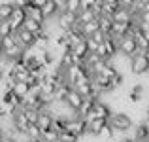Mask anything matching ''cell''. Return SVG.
Masks as SVG:
<instances>
[{"instance_id":"cell-2","label":"cell","mask_w":149,"mask_h":142,"mask_svg":"<svg viewBox=\"0 0 149 142\" xmlns=\"http://www.w3.org/2000/svg\"><path fill=\"white\" fill-rule=\"evenodd\" d=\"M130 72L136 76H142V74H149V53H142L130 59Z\"/></svg>"},{"instance_id":"cell-24","label":"cell","mask_w":149,"mask_h":142,"mask_svg":"<svg viewBox=\"0 0 149 142\" xmlns=\"http://www.w3.org/2000/svg\"><path fill=\"white\" fill-rule=\"evenodd\" d=\"M115 135H117V133H115V129H113V127H111V123L108 121V125H106V127L102 129V133H100V136H98V138H104V140H111V138H113Z\"/></svg>"},{"instance_id":"cell-25","label":"cell","mask_w":149,"mask_h":142,"mask_svg":"<svg viewBox=\"0 0 149 142\" xmlns=\"http://www.w3.org/2000/svg\"><path fill=\"white\" fill-rule=\"evenodd\" d=\"M61 140V135H58L55 129H51V131H45L44 135H42V142H58Z\"/></svg>"},{"instance_id":"cell-34","label":"cell","mask_w":149,"mask_h":142,"mask_svg":"<svg viewBox=\"0 0 149 142\" xmlns=\"http://www.w3.org/2000/svg\"><path fill=\"white\" fill-rule=\"evenodd\" d=\"M146 117H149V106L146 108Z\"/></svg>"},{"instance_id":"cell-29","label":"cell","mask_w":149,"mask_h":142,"mask_svg":"<svg viewBox=\"0 0 149 142\" xmlns=\"http://www.w3.org/2000/svg\"><path fill=\"white\" fill-rule=\"evenodd\" d=\"M77 140H79V138H77L76 135H72L70 131H66V133L61 135V140H58V142H77Z\"/></svg>"},{"instance_id":"cell-13","label":"cell","mask_w":149,"mask_h":142,"mask_svg":"<svg viewBox=\"0 0 149 142\" xmlns=\"http://www.w3.org/2000/svg\"><path fill=\"white\" fill-rule=\"evenodd\" d=\"M25 10H26V13H29V17L34 19V21H38V23H45V21H47L42 8H38V6H34V4H30V6H26Z\"/></svg>"},{"instance_id":"cell-1","label":"cell","mask_w":149,"mask_h":142,"mask_svg":"<svg viewBox=\"0 0 149 142\" xmlns=\"http://www.w3.org/2000/svg\"><path fill=\"white\" fill-rule=\"evenodd\" d=\"M96 53H98L104 61H111V59L119 53V40H115L113 36H108V40L98 46Z\"/></svg>"},{"instance_id":"cell-17","label":"cell","mask_w":149,"mask_h":142,"mask_svg":"<svg viewBox=\"0 0 149 142\" xmlns=\"http://www.w3.org/2000/svg\"><path fill=\"white\" fill-rule=\"evenodd\" d=\"M143 93H146L143 85L142 84H134L130 87V93H128V101H130V102H140L143 98Z\"/></svg>"},{"instance_id":"cell-23","label":"cell","mask_w":149,"mask_h":142,"mask_svg":"<svg viewBox=\"0 0 149 142\" xmlns=\"http://www.w3.org/2000/svg\"><path fill=\"white\" fill-rule=\"evenodd\" d=\"M11 34H15L11 23L10 21H0V36L6 38V36H11Z\"/></svg>"},{"instance_id":"cell-18","label":"cell","mask_w":149,"mask_h":142,"mask_svg":"<svg viewBox=\"0 0 149 142\" xmlns=\"http://www.w3.org/2000/svg\"><path fill=\"white\" fill-rule=\"evenodd\" d=\"M13 93L17 95V97H21L23 101H25V98L29 97L30 93H32V87H30L26 82H17V84H15V87H13Z\"/></svg>"},{"instance_id":"cell-4","label":"cell","mask_w":149,"mask_h":142,"mask_svg":"<svg viewBox=\"0 0 149 142\" xmlns=\"http://www.w3.org/2000/svg\"><path fill=\"white\" fill-rule=\"evenodd\" d=\"M66 131H70L72 135H76L77 138L85 136L89 133V121L85 117H79V116H74L72 120H68V127Z\"/></svg>"},{"instance_id":"cell-3","label":"cell","mask_w":149,"mask_h":142,"mask_svg":"<svg viewBox=\"0 0 149 142\" xmlns=\"http://www.w3.org/2000/svg\"><path fill=\"white\" fill-rule=\"evenodd\" d=\"M109 123L115 129V133H127V131L132 129V120H130V116L125 114V112H115L111 116V120H109Z\"/></svg>"},{"instance_id":"cell-12","label":"cell","mask_w":149,"mask_h":142,"mask_svg":"<svg viewBox=\"0 0 149 142\" xmlns=\"http://www.w3.org/2000/svg\"><path fill=\"white\" fill-rule=\"evenodd\" d=\"M111 19H113L115 23H134V21H136L134 13H132L130 10H125V8H119V10L113 13Z\"/></svg>"},{"instance_id":"cell-28","label":"cell","mask_w":149,"mask_h":142,"mask_svg":"<svg viewBox=\"0 0 149 142\" xmlns=\"http://www.w3.org/2000/svg\"><path fill=\"white\" fill-rule=\"evenodd\" d=\"M98 0H81V10H93L95 11Z\"/></svg>"},{"instance_id":"cell-10","label":"cell","mask_w":149,"mask_h":142,"mask_svg":"<svg viewBox=\"0 0 149 142\" xmlns=\"http://www.w3.org/2000/svg\"><path fill=\"white\" fill-rule=\"evenodd\" d=\"M83 101H85L83 95H81L79 91H76V89H72L70 95H68V98H66V106L77 114V112H79V108H81V104H83Z\"/></svg>"},{"instance_id":"cell-32","label":"cell","mask_w":149,"mask_h":142,"mask_svg":"<svg viewBox=\"0 0 149 142\" xmlns=\"http://www.w3.org/2000/svg\"><path fill=\"white\" fill-rule=\"evenodd\" d=\"M106 4H111V6H117V8H121V0H104Z\"/></svg>"},{"instance_id":"cell-11","label":"cell","mask_w":149,"mask_h":142,"mask_svg":"<svg viewBox=\"0 0 149 142\" xmlns=\"http://www.w3.org/2000/svg\"><path fill=\"white\" fill-rule=\"evenodd\" d=\"M53 123H55V116L51 112H40V117H38V127L42 129V133H45V131H51L53 129Z\"/></svg>"},{"instance_id":"cell-22","label":"cell","mask_w":149,"mask_h":142,"mask_svg":"<svg viewBox=\"0 0 149 142\" xmlns=\"http://www.w3.org/2000/svg\"><path fill=\"white\" fill-rule=\"evenodd\" d=\"M42 135H44V133H42V129L38 127L36 123H30L29 129H26V133H25L26 138H34V140H42Z\"/></svg>"},{"instance_id":"cell-16","label":"cell","mask_w":149,"mask_h":142,"mask_svg":"<svg viewBox=\"0 0 149 142\" xmlns=\"http://www.w3.org/2000/svg\"><path fill=\"white\" fill-rule=\"evenodd\" d=\"M15 11V4L13 2H4L0 4V21H10L11 15Z\"/></svg>"},{"instance_id":"cell-30","label":"cell","mask_w":149,"mask_h":142,"mask_svg":"<svg viewBox=\"0 0 149 142\" xmlns=\"http://www.w3.org/2000/svg\"><path fill=\"white\" fill-rule=\"evenodd\" d=\"M123 82H125V76H123V74L119 72V74H117V76H115V78L111 80V85H113V87L117 89V87H121V85H123Z\"/></svg>"},{"instance_id":"cell-15","label":"cell","mask_w":149,"mask_h":142,"mask_svg":"<svg viewBox=\"0 0 149 142\" xmlns=\"http://www.w3.org/2000/svg\"><path fill=\"white\" fill-rule=\"evenodd\" d=\"M106 125H108V120H93V121H89V133H87V135L100 136L102 129H104Z\"/></svg>"},{"instance_id":"cell-31","label":"cell","mask_w":149,"mask_h":142,"mask_svg":"<svg viewBox=\"0 0 149 142\" xmlns=\"http://www.w3.org/2000/svg\"><path fill=\"white\" fill-rule=\"evenodd\" d=\"M47 2H49V0H34L32 4H34V6H38V8H44Z\"/></svg>"},{"instance_id":"cell-19","label":"cell","mask_w":149,"mask_h":142,"mask_svg":"<svg viewBox=\"0 0 149 142\" xmlns=\"http://www.w3.org/2000/svg\"><path fill=\"white\" fill-rule=\"evenodd\" d=\"M95 19H98V15H96L93 10H81L79 13H77V23H79V27L87 25V23L95 21Z\"/></svg>"},{"instance_id":"cell-27","label":"cell","mask_w":149,"mask_h":142,"mask_svg":"<svg viewBox=\"0 0 149 142\" xmlns=\"http://www.w3.org/2000/svg\"><path fill=\"white\" fill-rule=\"evenodd\" d=\"M66 11L79 13L81 11V0H68V2H66Z\"/></svg>"},{"instance_id":"cell-9","label":"cell","mask_w":149,"mask_h":142,"mask_svg":"<svg viewBox=\"0 0 149 142\" xmlns=\"http://www.w3.org/2000/svg\"><path fill=\"white\" fill-rule=\"evenodd\" d=\"M26 19H29V13H26V10L15 4V11H13V15H11V19H10V23H11V27H13L15 32H17V30H21L23 27H25Z\"/></svg>"},{"instance_id":"cell-5","label":"cell","mask_w":149,"mask_h":142,"mask_svg":"<svg viewBox=\"0 0 149 142\" xmlns=\"http://www.w3.org/2000/svg\"><path fill=\"white\" fill-rule=\"evenodd\" d=\"M57 25L61 30H64V32H68V30L76 29V27H79V23H77V13H72V11H61L57 17Z\"/></svg>"},{"instance_id":"cell-33","label":"cell","mask_w":149,"mask_h":142,"mask_svg":"<svg viewBox=\"0 0 149 142\" xmlns=\"http://www.w3.org/2000/svg\"><path fill=\"white\" fill-rule=\"evenodd\" d=\"M142 123H143V127H146V129H147V131H149V117H146V120H143V121H142Z\"/></svg>"},{"instance_id":"cell-20","label":"cell","mask_w":149,"mask_h":142,"mask_svg":"<svg viewBox=\"0 0 149 142\" xmlns=\"http://www.w3.org/2000/svg\"><path fill=\"white\" fill-rule=\"evenodd\" d=\"M79 29H81V32H83L87 38H91L95 32H98V30H100V19H95V21L87 23V25H81Z\"/></svg>"},{"instance_id":"cell-26","label":"cell","mask_w":149,"mask_h":142,"mask_svg":"<svg viewBox=\"0 0 149 142\" xmlns=\"http://www.w3.org/2000/svg\"><path fill=\"white\" fill-rule=\"evenodd\" d=\"M13 46H17V38H15V34H11V36H6V38H2V51H8V49H11Z\"/></svg>"},{"instance_id":"cell-6","label":"cell","mask_w":149,"mask_h":142,"mask_svg":"<svg viewBox=\"0 0 149 142\" xmlns=\"http://www.w3.org/2000/svg\"><path fill=\"white\" fill-rule=\"evenodd\" d=\"M119 51L125 55V57H128V59H132L134 55H138L140 49H138V42H136V38L132 36V34L125 36L123 40L119 42Z\"/></svg>"},{"instance_id":"cell-14","label":"cell","mask_w":149,"mask_h":142,"mask_svg":"<svg viewBox=\"0 0 149 142\" xmlns=\"http://www.w3.org/2000/svg\"><path fill=\"white\" fill-rule=\"evenodd\" d=\"M72 51H74V55H76L79 61H83V63H85V59H87V57H89V53H91V47H89V42H87V40H83L81 44H77L76 47H74Z\"/></svg>"},{"instance_id":"cell-8","label":"cell","mask_w":149,"mask_h":142,"mask_svg":"<svg viewBox=\"0 0 149 142\" xmlns=\"http://www.w3.org/2000/svg\"><path fill=\"white\" fill-rule=\"evenodd\" d=\"M15 38H17V44L23 47V49H32L36 46V34L29 32L26 29H21L15 32Z\"/></svg>"},{"instance_id":"cell-21","label":"cell","mask_w":149,"mask_h":142,"mask_svg":"<svg viewBox=\"0 0 149 142\" xmlns=\"http://www.w3.org/2000/svg\"><path fill=\"white\" fill-rule=\"evenodd\" d=\"M100 30L108 36H111V30H113V19L109 15H100Z\"/></svg>"},{"instance_id":"cell-7","label":"cell","mask_w":149,"mask_h":142,"mask_svg":"<svg viewBox=\"0 0 149 142\" xmlns=\"http://www.w3.org/2000/svg\"><path fill=\"white\" fill-rule=\"evenodd\" d=\"M111 116H113V112H111V108H109L106 102H102L98 101L95 104V108H93V112L89 114V117H87V121H93V120H111Z\"/></svg>"}]
</instances>
